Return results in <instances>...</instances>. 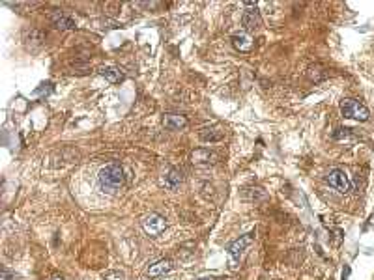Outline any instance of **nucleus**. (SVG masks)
Listing matches in <instances>:
<instances>
[{"label": "nucleus", "mask_w": 374, "mask_h": 280, "mask_svg": "<svg viewBox=\"0 0 374 280\" xmlns=\"http://www.w3.org/2000/svg\"><path fill=\"white\" fill-rule=\"evenodd\" d=\"M97 183L105 193H114L124 185V170L116 163H109L99 170L97 174Z\"/></svg>", "instance_id": "1"}, {"label": "nucleus", "mask_w": 374, "mask_h": 280, "mask_svg": "<svg viewBox=\"0 0 374 280\" xmlns=\"http://www.w3.org/2000/svg\"><path fill=\"white\" fill-rule=\"evenodd\" d=\"M2 280H17V277H15V275H11L9 271L2 269Z\"/></svg>", "instance_id": "16"}, {"label": "nucleus", "mask_w": 374, "mask_h": 280, "mask_svg": "<svg viewBox=\"0 0 374 280\" xmlns=\"http://www.w3.org/2000/svg\"><path fill=\"white\" fill-rule=\"evenodd\" d=\"M252 235H254V233H245V235H242L238 241H234L232 245L228 247V254L232 256L234 260H238V258H240V256L243 254V251H245V249L251 245L252 239H254Z\"/></svg>", "instance_id": "6"}, {"label": "nucleus", "mask_w": 374, "mask_h": 280, "mask_svg": "<svg viewBox=\"0 0 374 280\" xmlns=\"http://www.w3.org/2000/svg\"><path fill=\"white\" fill-rule=\"evenodd\" d=\"M142 230L152 235V237H157L159 233H163L167 230V219L161 217L157 213H150L144 221H142Z\"/></svg>", "instance_id": "3"}, {"label": "nucleus", "mask_w": 374, "mask_h": 280, "mask_svg": "<svg viewBox=\"0 0 374 280\" xmlns=\"http://www.w3.org/2000/svg\"><path fill=\"white\" fill-rule=\"evenodd\" d=\"M341 114L348 120H369V109L365 107L363 103L355 101V99H343L341 101Z\"/></svg>", "instance_id": "2"}, {"label": "nucleus", "mask_w": 374, "mask_h": 280, "mask_svg": "<svg viewBox=\"0 0 374 280\" xmlns=\"http://www.w3.org/2000/svg\"><path fill=\"white\" fill-rule=\"evenodd\" d=\"M172 269V261L170 260H159L156 263H152L148 267V275L150 277H161V275H165L168 271Z\"/></svg>", "instance_id": "9"}, {"label": "nucleus", "mask_w": 374, "mask_h": 280, "mask_svg": "<svg viewBox=\"0 0 374 280\" xmlns=\"http://www.w3.org/2000/svg\"><path fill=\"white\" fill-rule=\"evenodd\" d=\"M99 73L109 81V83L112 84H116V83H120V81H124V73H122L118 67H112V65H107V67H101L99 69Z\"/></svg>", "instance_id": "10"}, {"label": "nucleus", "mask_w": 374, "mask_h": 280, "mask_svg": "<svg viewBox=\"0 0 374 280\" xmlns=\"http://www.w3.org/2000/svg\"><path fill=\"white\" fill-rule=\"evenodd\" d=\"M327 183H329V187H333L335 191H339V193H343V195H346L348 191H350V179H348V176H346V172L344 170H341V168H333V170H329V174H327Z\"/></svg>", "instance_id": "4"}, {"label": "nucleus", "mask_w": 374, "mask_h": 280, "mask_svg": "<svg viewBox=\"0 0 374 280\" xmlns=\"http://www.w3.org/2000/svg\"><path fill=\"white\" fill-rule=\"evenodd\" d=\"M163 183H165V187H167L168 191H176L178 187L182 185V172L172 168L167 176H165V181H163Z\"/></svg>", "instance_id": "11"}, {"label": "nucleus", "mask_w": 374, "mask_h": 280, "mask_svg": "<svg viewBox=\"0 0 374 280\" xmlns=\"http://www.w3.org/2000/svg\"><path fill=\"white\" fill-rule=\"evenodd\" d=\"M232 41H234V47L236 49H240V51H249L252 47V39L251 36L247 34V32H243V34H236V36L232 37Z\"/></svg>", "instance_id": "14"}, {"label": "nucleus", "mask_w": 374, "mask_h": 280, "mask_svg": "<svg viewBox=\"0 0 374 280\" xmlns=\"http://www.w3.org/2000/svg\"><path fill=\"white\" fill-rule=\"evenodd\" d=\"M163 125L170 131L184 129L187 125V118L182 116V114H165V116H163Z\"/></svg>", "instance_id": "8"}, {"label": "nucleus", "mask_w": 374, "mask_h": 280, "mask_svg": "<svg viewBox=\"0 0 374 280\" xmlns=\"http://www.w3.org/2000/svg\"><path fill=\"white\" fill-rule=\"evenodd\" d=\"M242 25L247 34H251V32H254V30H258V28L262 27V19H260V15H258V11H256V9L245 11L242 17Z\"/></svg>", "instance_id": "5"}, {"label": "nucleus", "mask_w": 374, "mask_h": 280, "mask_svg": "<svg viewBox=\"0 0 374 280\" xmlns=\"http://www.w3.org/2000/svg\"><path fill=\"white\" fill-rule=\"evenodd\" d=\"M53 25H55L58 30H71V28H75V21L71 17H65V15H62V13H56V15H53Z\"/></svg>", "instance_id": "12"}, {"label": "nucleus", "mask_w": 374, "mask_h": 280, "mask_svg": "<svg viewBox=\"0 0 374 280\" xmlns=\"http://www.w3.org/2000/svg\"><path fill=\"white\" fill-rule=\"evenodd\" d=\"M223 131L215 129V127H204L200 131V139L204 142H219V140H223Z\"/></svg>", "instance_id": "13"}, {"label": "nucleus", "mask_w": 374, "mask_h": 280, "mask_svg": "<svg viewBox=\"0 0 374 280\" xmlns=\"http://www.w3.org/2000/svg\"><path fill=\"white\" fill-rule=\"evenodd\" d=\"M198 280H215V279H198Z\"/></svg>", "instance_id": "17"}, {"label": "nucleus", "mask_w": 374, "mask_h": 280, "mask_svg": "<svg viewBox=\"0 0 374 280\" xmlns=\"http://www.w3.org/2000/svg\"><path fill=\"white\" fill-rule=\"evenodd\" d=\"M333 139L343 140V139H350V129H337L333 133Z\"/></svg>", "instance_id": "15"}, {"label": "nucleus", "mask_w": 374, "mask_h": 280, "mask_svg": "<svg viewBox=\"0 0 374 280\" xmlns=\"http://www.w3.org/2000/svg\"><path fill=\"white\" fill-rule=\"evenodd\" d=\"M219 159V155L212 151V149H196L193 151V155H191V161H193V165H214L215 161Z\"/></svg>", "instance_id": "7"}]
</instances>
